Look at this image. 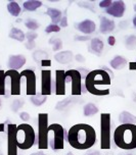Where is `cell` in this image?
Instances as JSON below:
<instances>
[{
  "instance_id": "cell-1",
  "label": "cell",
  "mask_w": 136,
  "mask_h": 155,
  "mask_svg": "<svg viewBox=\"0 0 136 155\" xmlns=\"http://www.w3.org/2000/svg\"><path fill=\"white\" fill-rule=\"evenodd\" d=\"M68 142L77 150H88L96 143V132L87 124H77L68 131Z\"/></svg>"
},
{
  "instance_id": "cell-2",
  "label": "cell",
  "mask_w": 136,
  "mask_h": 155,
  "mask_svg": "<svg viewBox=\"0 0 136 155\" xmlns=\"http://www.w3.org/2000/svg\"><path fill=\"white\" fill-rule=\"evenodd\" d=\"M112 83V78L102 68L94 70L88 73L85 78L86 91L95 96H107L110 90L109 86Z\"/></svg>"
},
{
  "instance_id": "cell-3",
  "label": "cell",
  "mask_w": 136,
  "mask_h": 155,
  "mask_svg": "<svg viewBox=\"0 0 136 155\" xmlns=\"http://www.w3.org/2000/svg\"><path fill=\"white\" fill-rule=\"evenodd\" d=\"M114 142L123 150L136 149V124H120L114 132Z\"/></svg>"
},
{
  "instance_id": "cell-4",
  "label": "cell",
  "mask_w": 136,
  "mask_h": 155,
  "mask_svg": "<svg viewBox=\"0 0 136 155\" xmlns=\"http://www.w3.org/2000/svg\"><path fill=\"white\" fill-rule=\"evenodd\" d=\"M36 134L32 126L29 124H22L18 126L16 131V140L18 148L22 150H28L35 145Z\"/></svg>"
},
{
  "instance_id": "cell-5",
  "label": "cell",
  "mask_w": 136,
  "mask_h": 155,
  "mask_svg": "<svg viewBox=\"0 0 136 155\" xmlns=\"http://www.w3.org/2000/svg\"><path fill=\"white\" fill-rule=\"evenodd\" d=\"M21 73L18 71L8 70L5 71V97L21 94Z\"/></svg>"
},
{
  "instance_id": "cell-6",
  "label": "cell",
  "mask_w": 136,
  "mask_h": 155,
  "mask_svg": "<svg viewBox=\"0 0 136 155\" xmlns=\"http://www.w3.org/2000/svg\"><path fill=\"white\" fill-rule=\"evenodd\" d=\"M48 114L39 113L38 115V148L45 150L49 147V132H48Z\"/></svg>"
},
{
  "instance_id": "cell-7",
  "label": "cell",
  "mask_w": 136,
  "mask_h": 155,
  "mask_svg": "<svg viewBox=\"0 0 136 155\" xmlns=\"http://www.w3.org/2000/svg\"><path fill=\"white\" fill-rule=\"evenodd\" d=\"M48 132L53 134V137L49 138V146L52 150H62L65 147L66 130L59 124H51L48 127Z\"/></svg>"
},
{
  "instance_id": "cell-8",
  "label": "cell",
  "mask_w": 136,
  "mask_h": 155,
  "mask_svg": "<svg viewBox=\"0 0 136 155\" xmlns=\"http://www.w3.org/2000/svg\"><path fill=\"white\" fill-rule=\"evenodd\" d=\"M110 114H100V148L102 150H109L110 148Z\"/></svg>"
},
{
  "instance_id": "cell-9",
  "label": "cell",
  "mask_w": 136,
  "mask_h": 155,
  "mask_svg": "<svg viewBox=\"0 0 136 155\" xmlns=\"http://www.w3.org/2000/svg\"><path fill=\"white\" fill-rule=\"evenodd\" d=\"M18 126L8 124L7 126V155H18V140H16Z\"/></svg>"
},
{
  "instance_id": "cell-10",
  "label": "cell",
  "mask_w": 136,
  "mask_h": 155,
  "mask_svg": "<svg viewBox=\"0 0 136 155\" xmlns=\"http://www.w3.org/2000/svg\"><path fill=\"white\" fill-rule=\"evenodd\" d=\"M66 76L71 78L72 83V95L79 96L82 94V76L78 70H69L66 71Z\"/></svg>"
},
{
  "instance_id": "cell-11",
  "label": "cell",
  "mask_w": 136,
  "mask_h": 155,
  "mask_svg": "<svg viewBox=\"0 0 136 155\" xmlns=\"http://www.w3.org/2000/svg\"><path fill=\"white\" fill-rule=\"evenodd\" d=\"M22 79L26 80V93L29 96H34L37 94L36 90V74L31 68L24 70L21 73Z\"/></svg>"
},
{
  "instance_id": "cell-12",
  "label": "cell",
  "mask_w": 136,
  "mask_h": 155,
  "mask_svg": "<svg viewBox=\"0 0 136 155\" xmlns=\"http://www.w3.org/2000/svg\"><path fill=\"white\" fill-rule=\"evenodd\" d=\"M52 76L50 70H42L41 71V94L43 96H48L51 92Z\"/></svg>"
},
{
  "instance_id": "cell-13",
  "label": "cell",
  "mask_w": 136,
  "mask_h": 155,
  "mask_svg": "<svg viewBox=\"0 0 136 155\" xmlns=\"http://www.w3.org/2000/svg\"><path fill=\"white\" fill-rule=\"evenodd\" d=\"M125 12H126V4L122 0L113 1L112 5L107 9H105V12L109 15H112L114 18H122L124 15Z\"/></svg>"
},
{
  "instance_id": "cell-14",
  "label": "cell",
  "mask_w": 136,
  "mask_h": 155,
  "mask_svg": "<svg viewBox=\"0 0 136 155\" xmlns=\"http://www.w3.org/2000/svg\"><path fill=\"white\" fill-rule=\"evenodd\" d=\"M66 71L63 70H57L55 71V94L62 96L66 94Z\"/></svg>"
},
{
  "instance_id": "cell-15",
  "label": "cell",
  "mask_w": 136,
  "mask_h": 155,
  "mask_svg": "<svg viewBox=\"0 0 136 155\" xmlns=\"http://www.w3.org/2000/svg\"><path fill=\"white\" fill-rule=\"evenodd\" d=\"M26 63V57L22 54L19 55H10L8 58V68L10 70L18 71L22 68Z\"/></svg>"
},
{
  "instance_id": "cell-16",
  "label": "cell",
  "mask_w": 136,
  "mask_h": 155,
  "mask_svg": "<svg viewBox=\"0 0 136 155\" xmlns=\"http://www.w3.org/2000/svg\"><path fill=\"white\" fill-rule=\"evenodd\" d=\"M77 29L80 32H82L83 34L89 35L95 32L96 30V24L94 23L91 19H84L81 23H79L77 25Z\"/></svg>"
},
{
  "instance_id": "cell-17",
  "label": "cell",
  "mask_w": 136,
  "mask_h": 155,
  "mask_svg": "<svg viewBox=\"0 0 136 155\" xmlns=\"http://www.w3.org/2000/svg\"><path fill=\"white\" fill-rule=\"evenodd\" d=\"M116 24L113 19H110L105 16H101L100 18V23H99V31L102 34H107L115 30Z\"/></svg>"
},
{
  "instance_id": "cell-18",
  "label": "cell",
  "mask_w": 136,
  "mask_h": 155,
  "mask_svg": "<svg viewBox=\"0 0 136 155\" xmlns=\"http://www.w3.org/2000/svg\"><path fill=\"white\" fill-rule=\"evenodd\" d=\"M54 59L60 64H68L73 59V52L72 51H60L54 55Z\"/></svg>"
},
{
  "instance_id": "cell-19",
  "label": "cell",
  "mask_w": 136,
  "mask_h": 155,
  "mask_svg": "<svg viewBox=\"0 0 136 155\" xmlns=\"http://www.w3.org/2000/svg\"><path fill=\"white\" fill-rule=\"evenodd\" d=\"M46 15L51 18L52 24H54V25L59 24L60 19H62V18H63L62 12H60L59 9H57V8H54V7H48V8H47Z\"/></svg>"
},
{
  "instance_id": "cell-20",
  "label": "cell",
  "mask_w": 136,
  "mask_h": 155,
  "mask_svg": "<svg viewBox=\"0 0 136 155\" xmlns=\"http://www.w3.org/2000/svg\"><path fill=\"white\" fill-rule=\"evenodd\" d=\"M121 124H136V116L128 111H123L119 115Z\"/></svg>"
},
{
  "instance_id": "cell-21",
  "label": "cell",
  "mask_w": 136,
  "mask_h": 155,
  "mask_svg": "<svg viewBox=\"0 0 136 155\" xmlns=\"http://www.w3.org/2000/svg\"><path fill=\"white\" fill-rule=\"evenodd\" d=\"M110 64L114 70H122L127 65V59L125 57L121 56V55H117L110 60Z\"/></svg>"
},
{
  "instance_id": "cell-22",
  "label": "cell",
  "mask_w": 136,
  "mask_h": 155,
  "mask_svg": "<svg viewBox=\"0 0 136 155\" xmlns=\"http://www.w3.org/2000/svg\"><path fill=\"white\" fill-rule=\"evenodd\" d=\"M90 50L92 53L100 55V53L104 50V42L99 38H93L91 39L90 42Z\"/></svg>"
},
{
  "instance_id": "cell-23",
  "label": "cell",
  "mask_w": 136,
  "mask_h": 155,
  "mask_svg": "<svg viewBox=\"0 0 136 155\" xmlns=\"http://www.w3.org/2000/svg\"><path fill=\"white\" fill-rule=\"evenodd\" d=\"M41 6H42V1L40 0H28V1H25L23 4L24 9L27 12H35Z\"/></svg>"
},
{
  "instance_id": "cell-24",
  "label": "cell",
  "mask_w": 136,
  "mask_h": 155,
  "mask_svg": "<svg viewBox=\"0 0 136 155\" xmlns=\"http://www.w3.org/2000/svg\"><path fill=\"white\" fill-rule=\"evenodd\" d=\"M9 38L10 39H15L16 41H19V42H23V41L26 39V34L19 29H16V28H12L9 32Z\"/></svg>"
},
{
  "instance_id": "cell-25",
  "label": "cell",
  "mask_w": 136,
  "mask_h": 155,
  "mask_svg": "<svg viewBox=\"0 0 136 155\" xmlns=\"http://www.w3.org/2000/svg\"><path fill=\"white\" fill-rule=\"evenodd\" d=\"M7 12L12 16H19V13L22 12V9H21V6H19L16 1H9L7 4Z\"/></svg>"
},
{
  "instance_id": "cell-26",
  "label": "cell",
  "mask_w": 136,
  "mask_h": 155,
  "mask_svg": "<svg viewBox=\"0 0 136 155\" xmlns=\"http://www.w3.org/2000/svg\"><path fill=\"white\" fill-rule=\"evenodd\" d=\"M97 112H98V108L93 103H87L83 107V113H84L85 116H92L96 114Z\"/></svg>"
},
{
  "instance_id": "cell-27",
  "label": "cell",
  "mask_w": 136,
  "mask_h": 155,
  "mask_svg": "<svg viewBox=\"0 0 136 155\" xmlns=\"http://www.w3.org/2000/svg\"><path fill=\"white\" fill-rule=\"evenodd\" d=\"M30 100L36 106H41V105L44 104L47 101V96H43L41 93H38L34 96H31Z\"/></svg>"
},
{
  "instance_id": "cell-28",
  "label": "cell",
  "mask_w": 136,
  "mask_h": 155,
  "mask_svg": "<svg viewBox=\"0 0 136 155\" xmlns=\"http://www.w3.org/2000/svg\"><path fill=\"white\" fill-rule=\"evenodd\" d=\"M125 44H126V47L128 49H135L136 48V36L134 35H130L126 38V41H125Z\"/></svg>"
},
{
  "instance_id": "cell-29",
  "label": "cell",
  "mask_w": 136,
  "mask_h": 155,
  "mask_svg": "<svg viewBox=\"0 0 136 155\" xmlns=\"http://www.w3.org/2000/svg\"><path fill=\"white\" fill-rule=\"evenodd\" d=\"M73 101H74L73 97H70V98H66V99H65V100L59 101L56 104V109L57 110H63V109L66 108V107H68Z\"/></svg>"
},
{
  "instance_id": "cell-30",
  "label": "cell",
  "mask_w": 136,
  "mask_h": 155,
  "mask_svg": "<svg viewBox=\"0 0 136 155\" xmlns=\"http://www.w3.org/2000/svg\"><path fill=\"white\" fill-rule=\"evenodd\" d=\"M5 94V71L0 70V96Z\"/></svg>"
},
{
  "instance_id": "cell-31",
  "label": "cell",
  "mask_w": 136,
  "mask_h": 155,
  "mask_svg": "<svg viewBox=\"0 0 136 155\" xmlns=\"http://www.w3.org/2000/svg\"><path fill=\"white\" fill-rule=\"evenodd\" d=\"M25 26H26L27 29H29L30 31H32V32H34L35 30H37L38 28H39V25L37 21H35V19H33V18H29L28 21L25 23Z\"/></svg>"
},
{
  "instance_id": "cell-32",
  "label": "cell",
  "mask_w": 136,
  "mask_h": 155,
  "mask_svg": "<svg viewBox=\"0 0 136 155\" xmlns=\"http://www.w3.org/2000/svg\"><path fill=\"white\" fill-rule=\"evenodd\" d=\"M47 53L46 52H44L42 50H38L34 52V54H33V57H34V59L36 60V61H38V60H43V59H47Z\"/></svg>"
},
{
  "instance_id": "cell-33",
  "label": "cell",
  "mask_w": 136,
  "mask_h": 155,
  "mask_svg": "<svg viewBox=\"0 0 136 155\" xmlns=\"http://www.w3.org/2000/svg\"><path fill=\"white\" fill-rule=\"evenodd\" d=\"M50 43L53 44V45H52V49H53V51H58V50L62 49L63 42H62L60 39H51Z\"/></svg>"
},
{
  "instance_id": "cell-34",
  "label": "cell",
  "mask_w": 136,
  "mask_h": 155,
  "mask_svg": "<svg viewBox=\"0 0 136 155\" xmlns=\"http://www.w3.org/2000/svg\"><path fill=\"white\" fill-rule=\"evenodd\" d=\"M59 31H60L59 25H54V24H50L49 26H47L45 29V32L47 34H50V33H57Z\"/></svg>"
},
{
  "instance_id": "cell-35",
  "label": "cell",
  "mask_w": 136,
  "mask_h": 155,
  "mask_svg": "<svg viewBox=\"0 0 136 155\" xmlns=\"http://www.w3.org/2000/svg\"><path fill=\"white\" fill-rule=\"evenodd\" d=\"M24 104H25V101L24 100H19V99H18V100H15V101H13L12 105V111L16 112L19 108H22V107L24 106Z\"/></svg>"
},
{
  "instance_id": "cell-36",
  "label": "cell",
  "mask_w": 136,
  "mask_h": 155,
  "mask_svg": "<svg viewBox=\"0 0 136 155\" xmlns=\"http://www.w3.org/2000/svg\"><path fill=\"white\" fill-rule=\"evenodd\" d=\"M38 35L35 32H28L26 33V38L28 39V42H35V39H37Z\"/></svg>"
},
{
  "instance_id": "cell-37",
  "label": "cell",
  "mask_w": 136,
  "mask_h": 155,
  "mask_svg": "<svg viewBox=\"0 0 136 155\" xmlns=\"http://www.w3.org/2000/svg\"><path fill=\"white\" fill-rule=\"evenodd\" d=\"M112 3H113L112 0H101V1L99 2V7L107 9V8H109L110 5H112Z\"/></svg>"
},
{
  "instance_id": "cell-38",
  "label": "cell",
  "mask_w": 136,
  "mask_h": 155,
  "mask_svg": "<svg viewBox=\"0 0 136 155\" xmlns=\"http://www.w3.org/2000/svg\"><path fill=\"white\" fill-rule=\"evenodd\" d=\"M59 27H60V28H66V27H68V18H66V12H65V13H63V16L62 18V19H60Z\"/></svg>"
},
{
  "instance_id": "cell-39",
  "label": "cell",
  "mask_w": 136,
  "mask_h": 155,
  "mask_svg": "<svg viewBox=\"0 0 136 155\" xmlns=\"http://www.w3.org/2000/svg\"><path fill=\"white\" fill-rule=\"evenodd\" d=\"M19 117H21L24 121H29L30 118H31V116H30V114L28 112H21L19 113Z\"/></svg>"
},
{
  "instance_id": "cell-40",
  "label": "cell",
  "mask_w": 136,
  "mask_h": 155,
  "mask_svg": "<svg viewBox=\"0 0 136 155\" xmlns=\"http://www.w3.org/2000/svg\"><path fill=\"white\" fill-rule=\"evenodd\" d=\"M41 66H43V68H49V66H51V60L50 59H43L41 60Z\"/></svg>"
},
{
  "instance_id": "cell-41",
  "label": "cell",
  "mask_w": 136,
  "mask_h": 155,
  "mask_svg": "<svg viewBox=\"0 0 136 155\" xmlns=\"http://www.w3.org/2000/svg\"><path fill=\"white\" fill-rule=\"evenodd\" d=\"M107 44H109L110 46H115L116 38L114 37V36H109V38H107Z\"/></svg>"
},
{
  "instance_id": "cell-42",
  "label": "cell",
  "mask_w": 136,
  "mask_h": 155,
  "mask_svg": "<svg viewBox=\"0 0 136 155\" xmlns=\"http://www.w3.org/2000/svg\"><path fill=\"white\" fill-rule=\"evenodd\" d=\"M90 39L89 36H76L75 40L76 41H88Z\"/></svg>"
},
{
  "instance_id": "cell-43",
  "label": "cell",
  "mask_w": 136,
  "mask_h": 155,
  "mask_svg": "<svg viewBox=\"0 0 136 155\" xmlns=\"http://www.w3.org/2000/svg\"><path fill=\"white\" fill-rule=\"evenodd\" d=\"M78 71H79V73L81 74L82 78H86V77H87L88 71H87V70H86V68H78Z\"/></svg>"
},
{
  "instance_id": "cell-44",
  "label": "cell",
  "mask_w": 136,
  "mask_h": 155,
  "mask_svg": "<svg viewBox=\"0 0 136 155\" xmlns=\"http://www.w3.org/2000/svg\"><path fill=\"white\" fill-rule=\"evenodd\" d=\"M102 70H104V71H107V74H110V78H112V79H113V78H114V74H113V71H110V68H107V66H102Z\"/></svg>"
},
{
  "instance_id": "cell-45",
  "label": "cell",
  "mask_w": 136,
  "mask_h": 155,
  "mask_svg": "<svg viewBox=\"0 0 136 155\" xmlns=\"http://www.w3.org/2000/svg\"><path fill=\"white\" fill-rule=\"evenodd\" d=\"M35 46H36L35 42H28V43L26 44V48H27V49H30V50L34 48Z\"/></svg>"
},
{
  "instance_id": "cell-46",
  "label": "cell",
  "mask_w": 136,
  "mask_h": 155,
  "mask_svg": "<svg viewBox=\"0 0 136 155\" xmlns=\"http://www.w3.org/2000/svg\"><path fill=\"white\" fill-rule=\"evenodd\" d=\"M75 58H76V60L77 61H80V62H84V60H85V58L82 56L81 54H78L75 56Z\"/></svg>"
},
{
  "instance_id": "cell-47",
  "label": "cell",
  "mask_w": 136,
  "mask_h": 155,
  "mask_svg": "<svg viewBox=\"0 0 136 155\" xmlns=\"http://www.w3.org/2000/svg\"><path fill=\"white\" fill-rule=\"evenodd\" d=\"M129 70L130 71H136V61L129 63Z\"/></svg>"
},
{
  "instance_id": "cell-48",
  "label": "cell",
  "mask_w": 136,
  "mask_h": 155,
  "mask_svg": "<svg viewBox=\"0 0 136 155\" xmlns=\"http://www.w3.org/2000/svg\"><path fill=\"white\" fill-rule=\"evenodd\" d=\"M85 155H100V153H99L98 151H93V152H90V153H87Z\"/></svg>"
},
{
  "instance_id": "cell-49",
  "label": "cell",
  "mask_w": 136,
  "mask_h": 155,
  "mask_svg": "<svg viewBox=\"0 0 136 155\" xmlns=\"http://www.w3.org/2000/svg\"><path fill=\"white\" fill-rule=\"evenodd\" d=\"M31 155H46V154H44L42 151H38V152H34V153H32Z\"/></svg>"
},
{
  "instance_id": "cell-50",
  "label": "cell",
  "mask_w": 136,
  "mask_h": 155,
  "mask_svg": "<svg viewBox=\"0 0 136 155\" xmlns=\"http://www.w3.org/2000/svg\"><path fill=\"white\" fill-rule=\"evenodd\" d=\"M5 129H4V124H0V132H4Z\"/></svg>"
},
{
  "instance_id": "cell-51",
  "label": "cell",
  "mask_w": 136,
  "mask_h": 155,
  "mask_svg": "<svg viewBox=\"0 0 136 155\" xmlns=\"http://www.w3.org/2000/svg\"><path fill=\"white\" fill-rule=\"evenodd\" d=\"M132 23H133V26H134L135 28H136V15L133 18V19H132Z\"/></svg>"
},
{
  "instance_id": "cell-52",
  "label": "cell",
  "mask_w": 136,
  "mask_h": 155,
  "mask_svg": "<svg viewBox=\"0 0 136 155\" xmlns=\"http://www.w3.org/2000/svg\"><path fill=\"white\" fill-rule=\"evenodd\" d=\"M66 155H74V154L72 153V152H68V154H66Z\"/></svg>"
},
{
  "instance_id": "cell-53",
  "label": "cell",
  "mask_w": 136,
  "mask_h": 155,
  "mask_svg": "<svg viewBox=\"0 0 136 155\" xmlns=\"http://www.w3.org/2000/svg\"><path fill=\"white\" fill-rule=\"evenodd\" d=\"M133 7H134V10L136 12V4H134V6H133Z\"/></svg>"
},
{
  "instance_id": "cell-54",
  "label": "cell",
  "mask_w": 136,
  "mask_h": 155,
  "mask_svg": "<svg viewBox=\"0 0 136 155\" xmlns=\"http://www.w3.org/2000/svg\"><path fill=\"white\" fill-rule=\"evenodd\" d=\"M0 107H1V100H0Z\"/></svg>"
},
{
  "instance_id": "cell-55",
  "label": "cell",
  "mask_w": 136,
  "mask_h": 155,
  "mask_svg": "<svg viewBox=\"0 0 136 155\" xmlns=\"http://www.w3.org/2000/svg\"><path fill=\"white\" fill-rule=\"evenodd\" d=\"M127 155H132V154H127Z\"/></svg>"
},
{
  "instance_id": "cell-56",
  "label": "cell",
  "mask_w": 136,
  "mask_h": 155,
  "mask_svg": "<svg viewBox=\"0 0 136 155\" xmlns=\"http://www.w3.org/2000/svg\"></svg>"
}]
</instances>
